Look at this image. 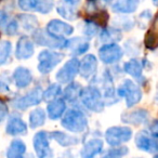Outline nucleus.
<instances>
[{
    "mask_svg": "<svg viewBox=\"0 0 158 158\" xmlns=\"http://www.w3.org/2000/svg\"><path fill=\"white\" fill-rule=\"evenodd\" d=\"M88 121L84 114L80 110H70L65 114L62 119V126L68 131L72 132H82L87 128Z\"/></svg>",
    "mask_w": 158,
    "mask_h": 158,
    "instance_id": "nucleus-1",
    "label": "nucleus"
},
{
    "mask_svg": "<svg viewBox=\"0 0 158 158\" xmlns=\"http://www.w3.org/2000/svg\"><path fill=\"white\" fill-rule=\"evenodd\" d=\"M80 98L84 105L92 112H101L103 110L104 102L102 100L101 93L97 88L88 87L86 89H82Z\"/></svg>",
    "mask_w": 158,
    "mask_h": 158,
    "instance_id": "nucleus-2",
    "label": "nucleus"
},
{
    "mask_svg": "<svg viewBox=\"0 0 158 158\" xmlns=\"http://www.w3.org/2000/svg\"><path fill=\"white\" fill-rule=\"evenodd\" d=\"M118 94L126 99L128 107L135 105L142 99V92L140 88L131 80H125L123 84L120 85L118 88Z\"/></svg>",
    "mask_w": 158,
    "mask_h": 158,
    "instance_id": "nucleus-3",
    "label": "nucleus"
},
{
    "mask_svg": "<svg viewBox=\"0 0 158 158\" xmlns=\"http://www.w3.org/2000/svg\"><path fill=\"white\" fill-rule=\"evenodd\" d=\"M63 57L64 55L62 53L53 52L50 50L42 51L38 56V60H39L38 69L41 74H48L63 60Z\"/></svg>",
    "mask_w": 158,
    "mask_h": 158,
    "instance_id": "nucleus-4",
    "label": "nucleus"
},
{
    "mask_svg": "<svg viewBox=\"0 0 158 158\" xmlns=\"http://www.w3.org/2000/svg\"><path fill=\"white\" fill-rule=\"evenodd\" d=\"M132 131L127 127H112L105 133V140L110 146H117L131 139Z\"/></svg>",
    "mask_w": 158,
    "mask_h": 158,
    "instance_id": "nucleus-5",
    "label": "nucleus"
},
{
    "mask_svg": "<svg viewBox=\"0 0 158 158\" xmlns=\"http://www.w3.org/2000/svg\"><path fill=\"white\" fill-rule=\"evenodd\" d=\"M79 68H80V62L74 57V59L66 62L65 65L57 72L56 79L61 84H67L75 78Z\"/></svg>",
    "mask_w": 158,
    "mask_h": 158,
    "instance_id": "nucleus-6",
    "label": "nucleus"
},
{
    "mask_svg": "<svg viewBox=\"0 0 158 158\" xmlns=\"http://www.w3.org/2000/svg\"><path fill=\"white\" fill-rule=\"evenodd\" d=\"M34 148L38 158H48L52 156L50 145H49L48 134L44 131H40L34 136Z\"/></svg>",
    "mask_w": 158,
    "mask_h": 158,
    "instance_id": "nucleus-7",
    "label": "nucleus"
},
{
    "mask_svg": "<svg viewBox=\"0 0 158 158\" xmlns=\"http://www.w3.org/2000/svg\"><path fill=\"white\" fill-rule=\"evenodd\" d=\"M34 39H35L36 44H38L39 46H46L50 47V48H64L66 47V44H68V42L65 41L63 38H56L50 35L49 33L40 31V29L35 31Z\"/></svg>",
    "mask_w": 158,
    "mask_h": 158,
    "instance_id": "nucleus-8",
    "label": "nucleus"
},
{
    "mask_svg": "<svg viewBox=\"0 0 158 158\" xmlns=\"http://www.w3.org/2000/svg\"><path fill=\"white\" fill-rule=\"evenodd\" d=\"M42 99H44V92L41 91V89L36 88L23 98L16 100L14 102V106L20 108V110H26L31 106L39 104Z\"/></svg>",
    "mask_w": 158,
    "mask_h": 158,
    "instance_id": "nucleus-9",
    "label": "nucleus"
},
{
    "mask_svg": "<svg viewBox=\"0 0 158 158\" xmlns=\"http://www.w3.org/2000/svg\"><path fill=\"white\" fill-rule=\"evenodd\" d=\"M100 59L102 62L106 64H112L119 61L123 56V51L119 48V46L115 44H108L103 46L99 51Z\"/></svg>",
    "mask_w": 158,
    "mask_h": 158,
    "instance_id": "nucleus-10",
    "label": "nucleus"
},
{
    "mask_svg": "<svg viewBox=\"0 0 158 158\" xmlns=\"http://www.w3.org/2000/svg\"><path fill=\"white\" fill-rule=\"evenodd\" d=\"M47 31L56 38H63L65 36L72 35L74 28L65 22H62L60 20H52L47 26Z\"/></svg>",
    "mask_w": 158,
    "mask_h": 158,
    "instance_id": "nucleus-11",
    "label": "nucleus"
},
{
    "mask_svg": "<svg viewBox=\"0 0 158 158\" xmlns=\"http://www.w3.org/2000/svg\"><path fill=\"white\" fill-rule=\"evenodd\" d=\"M145 47L149 50L158 48V13L155 15L144 39Z\"/></svg>",
    "mask_w": 158,
    "mask_h": 158,
    "instance_id": "nucleus-12",
    "label": "nucleus"
},
{
    "mask_svg": "<svg viewBox=\"0 0 158 158\" xmlns=\"http://www.w3.org/2000/svg\"><path fill=\"white\" fill-rule=\"evenodd\" d=\"M34 54V44L27 37L23 36L19 39L16 44V57L20 60L29 59Z\"/></svg>",
    "mask_w": 158,
    "mask_h": 158,
    "instance_id": "nucleus-13",
    "label": "nucleus"
},
{
    "mask_svg": "<svg viewBox=\"0 0 158 158\" xmlns=\"http://www.w3.org/2000/svg\"><path fill=\"white\" fill-rule=\"evenodd\" d=\"M98 67V61L97 57L92 54H88L82 59L80 63V68L79 72L84 78H90L91 76L95 74V70Z\"/></svg>",
    "mask_w": 158,
    "mask_h": 158,
    "instance_id": "nucleus-14",
    "label": "nucleus"
},
{
    "mask_svg": "<svg viewBox=\"0 0 158 158\" xmlns=\"http://www.w3.org/2000/svg\"><path fill=\"white\" fill-rule=\"evenodd\" d=\"M103 148V142L99 139H92L84 145L81 149V158H94L101 153Z\"/></svg>",
    "mask_w": 158,
    "mask_h": 158,
    "instance_id": "nucleus-15",
    "label": "nucleus"
},
{
    "mask_svg": "<svg viewBox=\"0 0 158 158\" xmlns=\"http://www.w3.org/2000/svg\"><path fill=\"white\" fill-rule=\"evenodd\" d=\"M135 144L140 149L148 153H154L158 151V142L156 140H152L149 136H147L144 132H140L136 135Z\"/></svg>",
    "mask_w": 158,
    "mask_h": 158,
    "instance_id": "nucleus-16",
    "label": "nucleus"
},
{
    "mask_svg": "<svg viewBox=\"0 0 158 158\" xmlns=\"http://www.w3.org/2000/svg\"><path fill=\"white\" fill-rule=\"evenodd\" d=\"M13 79L19 88H25L33 80V77L29 69L25 67H18L13 73Z\"/></svg>",
    "mask_w": 158,
    "mask_h": 158,
    "instance_id": "nucleus-17",
    "label": "nucleus"
},
{
    "mask_svg": "<svg viewBox=\"0 0 158 158\" xmlns=\"http://www.w3.org/2000/svg\"><path fill=\"white\" fill-rule=\"evenodd\" d=\"M139 6V0H116L113 5V10L119 13H132Z\"/></svg>",
    "mask_w": 158,
    "mask_h": 158,
    "instance_id": "nucleus-18",
    "label": "nucleus"
},
{
    "mask_svg": "<svg viewBox=\"0 0 158 158\" xmlns=\"http://www.w3.org/2000/svg\"><path fill=\"white\" fill-rule=\"evenodd\" d=\"M27 131V126L22 119L20 118H12L8 123L7 126V133L11 135H21L25 134Z\"/></svg>",
    "mask_w": 158,
    "mask_h": 158,
    "instance_id": "nucleus-19",
    "label": "nucleus"
},
{
    "mask_svg": "<svg viewBox=\"0 0 158 158\" xmlns=\"http://www.w3.org/2000/svg\"><path fill=\"white\" fill-rule=\"evenodd\" d=\"M26 152V146L21 140H13L8 147L7 157L8 158H24Z\"/></svg>",
    "mask_w": 158,
    "mask_h": 158,
    "instance_id": "nucleus-20",
    "label": "nucleus"
},
{
    "mask_svg": "<svg viewBox=\"0 0 158 158\" xmlns=\"http://www.w3.org/2000/svg\"><path fill=\"white\" fill-rule=\"evenodd\" d=\"M65 102L62 99H57L52 101L48 105V114L51 119H57L63 115L65 110Z\"/></svg>",
    "mask_w": 158,
    "mask_h": 158,
    "instance_id": "nucleus-21",
    "label": "nucleus"
},
{
    "mask_svg": "<svg viewBox=\"0 0 158 158\" xmlns=\"http://www.w3.org/2000/svg\"><path fill=\"white\" fill-rule=\"evenodd\" d=\"M147 118V112L144 110H138L130 114H125L121 119L127 123H133V125H139L145 121Z\"/></svg>",
    "mask_w": 158,
    "mask_h": 158,
    "instance_id": "nucleus-22",
    "label": "nucleus"
},
{
    "mask_svg": "<svg viewBox=\"0 0 158 158\" xmlns=\"http://www.w3.org/2000/svg\"><path fill=\"white\" fill-rule=\"evenodd\" d=\"M70 51L73 54H82L89 50V44L82 38H75L68 42Z\"/></svg>",
    "mask_w": 158,
    "mask_h": 158,
    "instance_id": "nucleus-23",
    "label": "nucleus"
},
{
    "mask_svg": "<svg viewBox=\"0 0 158 158\" xmlns=\"http://www.w3.org/2000/svg\"><path fill=\"white\" fill-rule=\"evenodd\" d=\"M51 136L59 144L62 146H70V145H75L78 143V140L74 136H70L68 134L64 133L61 131H54L51 133Z\"/></svg>",
    "mask_w": 158,
    "mask_h": 158,
    "instance_id": "nucleus-24",
    "label": "nucleus"
},
{
    "mask_svg": "<svg viewBox=\"0 0 158 158\" xmlns=\"http://www.w3.org/2000/svg\"><path fill=\"white\" fill-rule=\"evenodd\" d=\"M46 120V113L41 108H36L35 110L31 113L29 116V125L33 129L38 128L40 126H42Z\"/></svg>",
    "mask_w": 158,
    "mask_h": 158,
    "instance_id": "nucleus-25",
    "label": "nucleus"
},
{
    "mask_svg": "<svg viewBox=\"0 0 158 158\" xmlns=\"http://www.w3.org/2000/svg\"><path fill=\"white\" fill-rule=\"evenodd\" d=\"M81 92H82V89H81V86L77 82H72L67 88L65 89L64 91V97L67 101L69 102H73L79 97V95H81Z\"/></svg>",
    "mask_w": 158,
    "mask_h": 158,
    "instance_id": "nucleus-26",
    "label": "nucleus"
},
{
    "mask_svg": "<svg viewBox=\"0 0 158 158\" xmlns=\"http://www.w3.org/2000/svg\"><path fill=\"white\" fill-rule=\"evenodd\" d=\"M142 64L141 62L136 61V60H131V61L127 62L125 64V70L127 74L131 75L132 77H135V78H140L141 75H142Z\"/></svg>",
    "mask_w": 158,
    "mask_h": 158,
    "instance_id": "nucleus-27",
    "label": "nucleus"
},
{
    "mask_svg": "<svg viewBox=\"0 0 158 158\" xmlns=\"http://www.w3.org/2000/svg\"><path fill=\"white\" fill-rule=\"evenodd\" d=\"M74 6L75 5H72V3L63 2L61 6L57 7V13L66 20L74 21L76 19V11H75Z\"/></svg>",
    "mask_w": 158,
    "mask_h": 158,
    "instance_id": "nucleus-28",
    "label": "nucleus"
},
{
    "mask_svg": "<svg viewBox=\"0 0 158 158\" xmlns=\"http://www.w3.org/2000/svg\"><path fill=\"white\" fill-rule=\"evenodd\" d=\"M20 21L22 23L23 27H24L26 31H33L34 29H36L38 27V22L36 20V18L31 15H20Z\"/></svg>",
    "mask_w": 158,
    "mask_h": 158,
    "instance_id": "nucleus-29",
    "label": "nucleus"
},
{
    "mask_svg": "<svg viewBox=\"0 0 158 158\" xmlns=\"http://www.w3.org/2000/svg\"><path fill=\"white\" fill-rule=\"evenodd\" d=\"M11 53V44L7 40L1 41L0 44V63L5 64Z\"/></svg>",
    "mask_w": 158,
    "mask_h": 158,
    "instance_id": "nucleus-30",
    "label": "nucleus"
},
{
    "mask_svg": "<svg viewBox=\"0 0 158 158\" xmlns=\"http://www.w3.org/2000/svg\"><path fill=\"white\" fill-rule=\"evenodd\" d=\"M60 94H61V87L59 85H52L44 92V100L51 101V100H54Z\"/></svg>",
    "mask_w": 158,
    "mask_h": 158,
    "instance_id": "nucleus-31",
    "label": "nucleus"
},
{
    "mask_svg": "<svg viewBox=\"0 0 158 158\" xmlns=\"http://www.w3.org/2000/svg\"><path fill=\"white\" fill-rule=\"evenodd\" d=\"M53 0H38V5L36 11L40 12V13H49L53 8Z\"/></svg>",
    "mask_w": 158,
    "mask_h": 158,
    "instance_id": "nucleus-32",
    "label": "nucleus"
},
{
    "mask_svg": "<svg viewBox=\"0 0 158 158\" xmlns=\"http://www.w3.org/2000/svg\"><path fill=\"white\" fill-rule=\"evenodd\" d=\"M128 153L127 147H119V148H113L105 154L103 158H123Z\"/></svg>",
    "mask_w": 158,
    "mask_h": 158,
    "instance_id": "nucleus-33",
    "label": "nucleus"
},
{
    "mask_svg": "<svg viewBox=\"0 0 158 158\" xmlns=\"http://www.w3.org/2000/svg\"><path fill=\"white\" fill-rule=\"evenodd\" d=\"M38 0H19V6L25 11H31L37 9Z\"/></svg>",
    "mask_w": 158,
    "mask_h": 158,
    "instance_id": "nucleus-34",
    "label": "nucleus"
},
{
    "mask_svg": "<svg viewBox=\"0 0 158 158\" xmlns=\"http://www.w3.org/2000/svg\"><path fill=\"white\" fill-rule=\"evenodd\" d=\"M16 31H18V24H16L15 21H12V22L9 23V25L7 26L6 33H7L8 35H14V34L16 33Z\"/></svg>",
    "mask_w": 158,
    "mask_h": 158,
    "instance_id": "nucleus-35",
    "label": "nucleus"
},
{
    "mask_svg": "<svg viewBox=\"0 0 158 158\" xmlns=\"http://www.w3.org/2000/svg\"><path fill=\"white\" fill-rule=\"evenodd\" d=\"M149 130H151V133L154 138L158 139V120H155L149 127Z\"/></svg>",
    "mask_w": 158,
    "mask_h": 158,
    "instance_id": "nucleus-36",
    "label": "nucleus"
},
{
    "mask_svg": "<svg viewBox=\"0 0 158 158\" xmlns=\"http://www.w3.org/2000/svg\"><path fill=\"white\" fill-rule=\"evenodd\" d=\"M7 106H6V104L3 103V102H1V104H0V115H1V120H3L6 117V115H7Z\"/></svg>",
    "mask_w": 158,
    "mask_h": 158,
    "instance_id": "nucleus-37",
    "label": "nucleus"
},
{
    "mask_svg": "<svg viewBox=\"0 0 158 158\" xmlns=\"http://www.w3.org/2000/svg\"><path fill=\"white\" fill-rule=\"evenodd\" d=\"M80 0H64V2H68V3H72V5H77Z\"/></svg>",
    "mask_w": 158,
    "mask_h": 158,
    "instance_id": "nucleus-38",
    "label": "nucleus"
},
{
    "mask_svg": "<svg viewBox=\"0 0 158 158\" xmlns=\"http://www.w3.org/2000/svg\"><path fill=\"white\" fill-rule=\"evenodd\" d=\"M153 1H154V5L158 6V0H153Z\"/></svg>",
    "mask_w": 158,
    "mask_h": 158,
    "instance_id": "nucleus-39",
    "label": "nucleus"
},
{
    "mask_svg": "<svg viewBox=\"0 0 158 158\" xmlns=\"http://www.w3.org/2000/svg\"><path fill=\"white\" fill-rule=\"evenodd\" d=\"M155 158H158V155H156V156H155Z\"/></svg>",
    "mask_w": 158,
    "mask_h": 158,
    "instance_id": "nucleus-40",
    "label": "nucleus"
}]
</instances>
